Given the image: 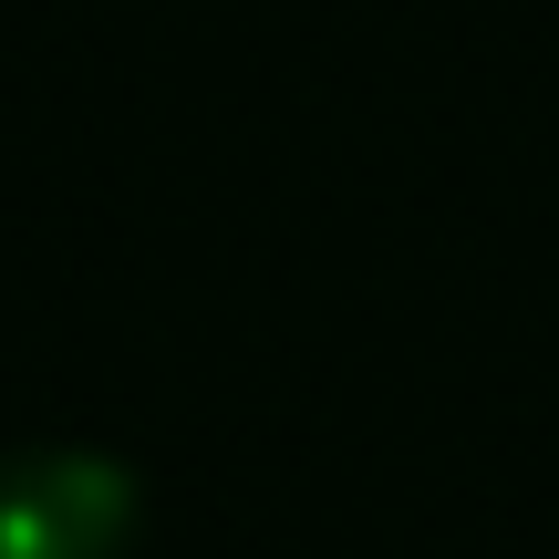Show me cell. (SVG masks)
<instances>
[{
    "label": "cell",
    "mask_w": 559,
    "mask_h": 559,
    "mask_svg": "<svg viewBox=\"0 0 559 559\" xmlns=\"http://www.w3.org/2000/svg\"><path fill=\"white\" fill-rule=\"evenodd\" d=\"M135 549V487L115 456L32 445L0 456V559H124Z\"/></svg>",
    "instance_id": "1"
}]
</instances>
